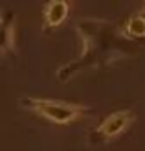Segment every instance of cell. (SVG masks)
I'll use <instances>...</instances> for the list:
<instances>
[{"instance_id": "obj_1", "label": "cell", "mask_w": 145, "mask_h": 151, "mask_svg": "<svg viewBox=\"0 0 145 151\" xmlns=\"http://www.w3.org/2000/svg\"><path fill=\"white\" fill-rule=\"evenodd\" d=\"M22 103L55 124L74 122V120H77L86 111V107H83V105L66 103V101H53V100H33L31 98V100H22Z\"/></svg>"}, {"instance_id": "obj_2", "label": "cell", "mask_w": 145, "mask_h": 151, "mask_svg": "<svg viewBox=\"0 0 145 151\" xmlns=\"http://www.w3.org/2000/svg\"><path fill=\"white\" fill-rule=\"evenodd\" d=\"M134 118L131 111H119V112H112L110 116H106L103 120V124L99 125V133L103 137H116L118 133H121L129 125V122Z\"/></svg>"}, {"instance_id": "obj_3", "label": "cell", "mask_w": 145, "mask_h": 151, "mask_svg": "<svg viewBox=\"0 0 145 151\" xmlns=\"http://www.w3.org/2000/svg\"><path fill=\"white\" fill-rule=\"evenodd\" d=\"M68 15V4L63 0H55V2H50L46 6V22L50 26H57L61 24Z\"/></svg>"}, {"instance_id": "obj_4", "label": "cell", "mask_w": 145, "mask_h": 151, "mask_svg": "<svg viewBox=\"0 0 145 151\" xmlns=\"http://www.w3.org/2000/svg\"><path fill=\"white\" fill-rule=\"evenodd\" d=\"M127 29L132 35H145V19L140 17V15L132 17L131 20H129V24H127Z\"/></svg>"}]
</instances>
